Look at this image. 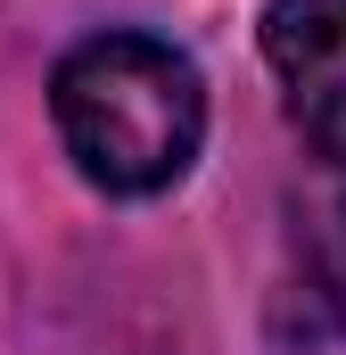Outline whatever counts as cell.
Wrapping results in <instances>:
<instances>
[{
	"instance_id": "cell-2",
	"label": "cell",
	"mask_w": 346,
	"mask_h": 355,
	"mask_svg": "<svg viewBox=\"0 0 346 355\" xmlns=\"http://www.w3.org/2000/svg\"><path fill=\"white\" fill-rule=\"evenodd\" d=\"M264 67L289 91L297 132L322 157H346V0H272Z\"/></svg>"
},
{
	"instance_id": "cell-1",
	"label": "cell",
	"mask_w": 346,
	"mask_h": 355,
	"mask_svg": "<svg viewBox=\"0 0 346 355\" xmlns=\"http://www.w3.org/2000/svg\"><path fill=\"white\" fill-rule=\"evenodd\" d=\"M50 116L75 174L107 198H157L198 166L206 83L157 33H91L50 75Z\"/></svg>"
}]
</instances>
